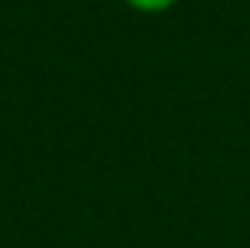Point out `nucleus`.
Returning a JSON list of instances; mask_svg holds the SVG:
<instances>
[{"instance_id": "1", "label": "nucleus", "mask_w": 250, "mask_h": 248, "mask_svg": "<svg viewBox=\"0 0 250 248\" xmlns=\"http://www.w3.org/2000/svg\"><path fill=\"white\" fill-rule=\"evenodd\" d=\"M128 3L131 9H137V12H146V15H157V12H166V9H172L178 0H123Z\"/></svg>"}]
</instances>
